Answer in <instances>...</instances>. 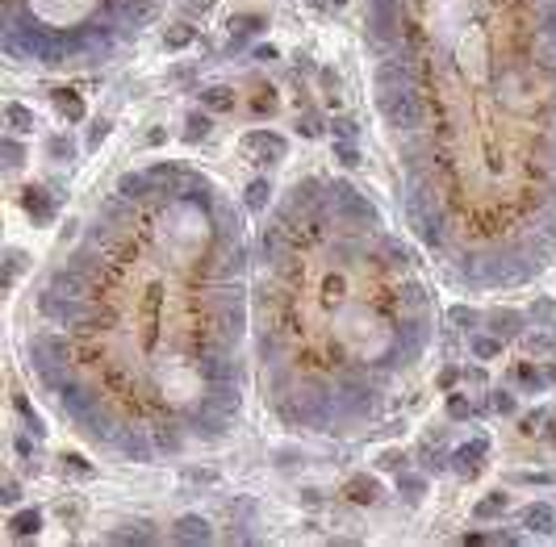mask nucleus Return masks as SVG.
Here are the masks:
<instances>
[{
    "mask_svg": "<svg viewBox=\"0 0 556 547\" xmlns=\"http://www.w3.org/2000/svg\"><path fill=\"white\" fill-rule=\"evenodd\" d=\"M46 159L71 163V159H76V138H71V134H50V138H46Z\"/></svg>",
    "mask_w": 556,
    "mask_h": 547,
    "instance_id": "21",
    "label": "nucleus"
},
{
    "mask_svg": "<svg viewBox=\"0 0 556 547\" xmlns=\"http://www.w3.org/2000/svg\"><path fill=\"white\" fill-rule=\"evenodd\" d=\"M243 150H256L260 159L280 163V159H289V138L276 134V130H247L243 134Z\"/></svg>",
    "mask_w": 556,
    "mask_h": 547,
    "instance_id": "6",
    "label": "nucleus"
},
{
    "mask_svg": "<svg viewBox=\"0 0 556 547\" xmlns=\"http://www.w3.org/2000/svg\"><path fill=\"white\" fill-rule=\"evenodd\" d=\"M527 317H535V326H540L544 317H548V322H556V301H548V297H544V301H535Z\"/></svg>",
    "mask_w": 556,
    "mask_h": 547,
    "instance_id": "36",
    "label": "nucleus"
},
{
    "mask_svg": "<svg viewBox=\"0 0 556 547\" xmlns=\"http://www.w3.org/2000/svg\"><path fill=\"white\" fill-rule=\"evenodd\" d=\"M109 134H113V122L109 118H96L92 130H88V150H100V142H105Z\"/></svg>",
    "mask_w": 556,
    "mask_h": 547,
    "instance_id": "32",
    "label": "nucleus"
},
{
    "mask_svg": "<svg viewBox=\"0 0 556 547\" xmlns=\"http://www.w3.org/2000/svg\"><path fill=\"white\" fill-rule=\"evenodd\" d=\"M493 410L511 418V414H519V397H515L511 389H498V393H493Z\"/></svg>",
    "mask_w": 556,
    "mask_h": 547,
    "instance_id": "34",
    "label": "nucleus"
},
{
    "mask_svg": "<svg viewBox=\"0 0 556 547\" xmlns=\"http://www.w3.org/2000/svg\"><path fill=\"white\" fill-rule=\"evenodd\" d=\"M372 104L401 222L447 284L556 267V0H368Z\"/></svg>",
    "mask_w": 556,
    "mask_h": 547,
    "instance_id": "2",
    "label": "nucleus"
},
{
    "mask_svg": "<svg viewBox=\"0 0 556 547\" xmlns=\"http://www.w3.org/2000/svg\"><path fill=\"white\" fill-rule=\"evenodd\" d=\"M515 385L527 389V393H544V389H548V372L535 368L531 359H519V364H515Z\"/></svg>",
    "mask_w": 556,
    "mask_h": 547,
    "instance_id": "15",
    "label": "nucleus"
},
{
    "mask_svg": "<svg viewBox=\"0 0 556 547\" xmlns=\"http://www.w3.org/2000/svg\"><path fill=\"white\" fill-rule=\"evenodd\" d=\"M540 422H544V410H531V414H523V418H519V430H523V434H535V426H540Z\"/></svg>",
    "mask_w": 556,
    "mask_h": 547,
    "instance_id": "41",
    "label": "nucleus"
},
{
    "mask_svg": "<svg viewBox=\"0 0 556 547\" xmlns=\"http://www.w3.org/2000/svg\"><path fill=\"white\" fill-rule=\"evenodd\" d=\"M310 5H314V9H343L347 0H310Z\"/></svg>",
    "mask_w": 556,
    "mask_h": 547,
    "instance_id": "48",
    "label": "nucleus"
},
{
    "mask_svg": "<svg viewBox=\"0 0 556 547\" xmlns=\"http://www.w3.org/2000/svg\"><path fill=\"white\" fill-rule=\"evenodd\" d=\"M5 134H34L38 130V113H34V109H25L21 100H9L5 104Z\"/></svg>",
    "mask_w": 556,
    "mask_h": 547,
    "instance_id": "13",
    "label": "nucleus"
},
{
    "mask_svg": "<svg viewBox=\"0 0 556 547\" xmlns=\"http://www.w3.org/2000/svg\"><path fill=\"white\" fill-rule=\"evenodd\" d=\"M0 502H5V506H17V502H21V484H17L13 476L5 480V489H0Z\"/></svg>",
    "mask_w": 556,
    "mask_h": 547,
    "instance_id": "38",
    "label": "nucleus"
},
{
    "mask_svg": "<svg viewBox=\"0 0 556 547\" xmlns=\"http://www.w3.org/2000/svg\"><path fill=\"white\" fill-rule=\"evenodd\" d=\"M485 456H489V439H485V434H477L473 443H465V447L452 451V472L465 476V480H473V476H481Z\"/></svg>",
    "mask_w": 556,
    "mask_h": 547,
    "instance_id": "5",
    "label": "nucleus"
},
{
    "mask_svg": "<svg viewBox=\"0 0 556 547\" xmlns=\"http://www.w3.org/2000/svg\"><path fill=\"white\" fill-rule=\"evenodd\" d=\"M21 163H25V146H21V138H17V134H5V172H9V176H17V172H21Z\"/></svg>",
    "mask_w": 556,
    "mask_h": 547,
    "instance_id": "23",
    "label": "nucleus"
},
{
    "mask_svg": "<svg viewBox=\"0 0 556 547\" xmlns=\"http://www.w3.org/2000/svg\"><path fill=\"white\" fill-rule=\"evenodd\" d=\"M21 209L30 213L34 226H50V222H55V213H59L55 197H50L42 184H25V188H21Z\"/></svg>",
    "mask_w": 556,
    "mask_h": 547,
    "instance_id": "7",
    "label": "nucleus"
},
{
    "mask_svg": "<svg viewBox=\"0 0 556 547\" xmlns=\"http://www.w3.org/2000/svg\"><path fill=\"white\" fill-rule=\"evenodd\" d=\"M256 234L180 159L122 172L30 289L25 368L113 464L222 447L243 426Z\"/></svg>",
    "mask_w": 556,
    "mask_h": 547,
    "instance_id": "1",
    "label": "nucleus"
},
{
    "mask_svg": "<svg viewBox=\"0 0 556 547\" xmlns=\"http://www.w3.org/2000/svg\"><path fill=\"white\" fill-rule=\"evenodd\" d=\"M502 347H507V343H502L498 335H481V331H473V335H469V355H473V359H481V364L502 359Z\"/></svg>",
    "mask_w": 556,
    "mask_h": 547,
    "instance_id": "16",
    "label": "nucleus"
},
{
    "mask_svg": "<svg viewBox=\"0 0 556 547\" xmlns=\"http://www.w3.org/2000/svg\"><path fill=\"white\" fill-rule=\"evenodd\" d=\"M544 439H548V443H552V447H556V418H552V422H548V426H544Z\"/></svg>",
    "mask_w": 556,
    "mask_h": 547,
    "instance_id": "49",
    "label": "nucleus"
},
{
    "mask_svg": "<svg viewBox=\"0 0 556 547\" xmlns=\"http://www.w3.org/2000/svg\"><path fill=\"white\" fill-rule=\"evenodd\" d=\"M335 163H339V168H360V150H356V142L335 138Z\"/></svg>",
    "mask_w": 556,
    "mask_h": 547,
    "instance_id": "29",
    "label": "nucleus"
},
{
    "mask_svg": "<svg viewBox=\"0 0 556 547\" xmlns=\"http://www.w3.org/2000/svg\"><path fill=\"white\" fill-rule=\"evenodd\" d=\"M439 301L414 247L343 176H297L264 213L251 347L272 418L356 439L401 405L435 343Z\"/></svg>",
    "mask_w": 556,
    "mask_h": 547,
    "instance_id": "3",
    "label": "nucleus"
},
{
    "mask_svg": "<svg viewBox=\"0 0 556 547\" xmlns=\"http://www.w3.org/2000/svg\"><path fill=\"white\" fill-rule=\"evenodd\" d=\"M460 380H469V385H485V368H465Z\"/></svg>",
    "mask_w": 556,
    "mask_h": 547,
    "instance_id": "45",
    "label": "nucleus"
},
{
    "mask_svg": "<svg viewBox=\"0 0 556 547\" xmlns=\"http://www.w3.org/2000/svg\"><path fill=\"white\" fill-rule=\"evenodd\" d=\"M13 447H17V456H21V460H30V456H34V443L25 439V434H21V439H13Z\"/></svg>",
    "mask_w": 556,
    "mask_h": 547,
    "instance_id": "46",
    "label": "nucleus"
},
{
    "mask_svg": "<svg viewBox=\"0 0 556 547\" xmlns=\"http://www.w3.org/2000/svg\"><path fill=\"white\" fill-rule=\"evenodd\" d=\"M397 493H406L410 502H419V498L427 493V480H423V476H414V472H406V468H401V472H397Z\"/></svg>",
    "mask_w": 556,
    "mask_h": 547,
    "instance_id": "25",
    "label": "nucleus"
},
{
    "mask_svg": "<svg viewBox=\"0 0 556 547\" xmlns=\"http://www.w3.org/2000/svg\"><path fill=\"white\" fill-rule=\"evenodd\" d=\"M515 480H519V484H556L552 472H519Z\"/></svg>",
    "mask_w": 556,
    "mask_h": 547,
    "instance_id": "40",
    "label": "nucleus"
},
{
    "mask_svg": "<svg viewBox=\"0 0 556 547\" xmlns=\"http://www.w3.org/2000/svg\"><path fill=\"white\" fill-rule=\"evenodd\" d=\"M251 59H256V63H272V59H280V50L268 42V46H256V50H251Z\"/></svg>",
    "mask_w": 556,
    "mask_h": 547,
    "instance_id": "43",
    "label": "nucleus"
},
{
    "mask_svg": "<svg viewBox=\"0 0 556 547\" xmlns=\"http://www.w3.org/2000/svg\"><path fill=\"white\" fill-rule=\"evenodd\" d=\"M331 130H335V138H343V142H351V138L360 134V126L351 122V118H335V122H331Z\"/></svg>",
    "mask_w": 556,
    "mask_h": 547,
    "instance_id": "35",
    "label": "nucleus"
},
{
    "mask_svg": "<svg viewBox=\"0 0 556 547\" xmlns=\"http://www.w3.org/2000/svg\"><path fill=\"white\" fill-rule=\"evenodd\" d=\"M234 104H238V96H234V88H226V84L201 88V109H210V113H234Z\"/></svg>",
    "mask_w": 556,
    "mask_h": 547,
    "instance_id": "14",
    "label": "nucleus"
},
{
    "mask_svg": "<svg viewBox=\"0 0 556 547\" xmlns=\"http://www.w3.org/2000/svg\"><path fill=\"white\" fill-rule=\"evenodd\" d=\"M272 180L268 176H256V180H251L247 188H243V209L251 213V217H264L268 209H272Z\"/></svg>",
    "mask_w": 556,
    "mask_h": 547,
    "instance_id": "9",
    "label": "nucleus"
},
{
    "mask_svg": "<svg viewBox=\"0 0 556 547\" xmlns=\"http://www.w3.org/2000/svg\"><path fill=\"white\" fill-rule=\"evenodd\" d=\"M523 526H527L531 535H535V531H540V535H552V531H556V514H552V506H548V502L527 506V510H523Z\"/></svg>",
    "mask_w": 556,
    "mask_h": 547,
    "instance_id": "17",
    "label": "nucleus"
},
{
    "mask_svg": "<svg viewBox=\"0 0 556 547\" xmlns=\"http://www.w3.org/2000/svg\"><path fill=\"white\" fill-rule=\"evenodd\" d=\"M473 414H477V405H473L465 393H447V418H452V422H469Z\"/></svg>",
    "mask_w": 556,
    "mask_h": 547,
    "instance_id": "26",
    "label": "nucleus"
},
{
    "mask_svg": "<svg viewBox=\"0 0 556 547\" xmlns=\"http://www.w3.org/2000/svg\"><path fill=\"white\" fill-rule=\"evenodd\" d=\"M164 138H168V130H159V126H155V130H151V134H146V146H159Z\"/></svg>",
    "mask_w": 556,
    "mask_h": 547,
    "instance_id": "47",
    "label": "nucleus"
},
{
    "mask_svg": "<svg viewBox=\"0 0 556 547\" xmlns=\"http://www.w3.org/2000/svg\"><path fill=\"white\" fill-rule=\"evenodd\" d=\"M210 9H214V0H184V17H197V13L205 17Z\"/></svg>",
    "mask_w": 556,
    "mask_h": 547,
    "instance_id": "42",
    "label": "nucleus"
},
{
    "mask_svg": "<svg viewBox=\"0 0 556 547\" xmlns=\"http://www.w3.org/2000/svg\"><path fill=\"white\" fill-rule=\"evenodd\" d=\"M188 130H184V142L188 146H197L201 138H210V130H214V122H210V113H188V122H184Z\"/></svg>",
    "mask_w": 556,
    "mask_h": 547,
    "instance_id": "22",
    "label": "nucleus"
},
{
    "mask_svg": "<svg viewBox=\"0 0 556 547\" xmlns=\"http://www.w3.org/2000/svg\"><path fill=\"white\" fill-rule=\"evenodd\" d=\"M50 100H55L59 118H63L67 126H80V122L88 118V109H84V100H80V92H76V88H55V92H50Z\"/></svg>",
    "mask_w": 556,
    "mask_h": 547,
    "instance_id": "12",
    "label": "nucleus"
},
{
    "mask_svg": "<svg viewBox=\"0 0 556 547\" xmlns=\"http://www.w3.org/2000/svg\"><path fill=\"white\" fill-rule=\"evenodd\" d=\"M456 326H465V331H481L477 322H485V313H477V309H469V305H452V313H447Z\"/></svg>",
    "mask_w": 556,
    "mask_h": 547,
    "instance_id": "28",
    "label": "nucleus"
},
{
    "mask_svg": "<svg viewBox=\"0 0 556 547\" xmlns=\"http://www.w3.org/2000/svg\"><path fill=\"white\" fill-rule=\"evenodd\" d=\"M456 380H460V372H456V368H443V372H439V389H443V393H452V385H456Z\"/></svg>",
    "mask_w": 556,
    "mask_h": 547,
    "instance_id": "44",
    "label": "nucleus"
},
{
    "mask_svg": "<svg viewBox=\"0 0 556 547\" xmlns=\"http://www.w3.org/2000/svg\"><path fill=\"white\" fill-rule=\"evenodd\" d=\"M527 351H531V355H552V351H556V343H552V339H544V335H535V339H527Z\"/></svg>",
    "mask_w": 556,
    "mask_h": 547,
    "instance_id": "39",
    "label": "nucleus"
},
{
    "mask_svg": "<svg viewBox=\"0 0 556 547\" xmlns=\"http://www.w3.org/2000/svg\"><path fill=\"white\" fill-rule=\"evenodd\" d=\"M38 531H42V510H17L9 518V535L13 539H34Z\"/></svg>",
    "mask_w": 556,
    "mask_h": 547,
    "instance_id": "20",
    "label": "nucleus"
},
{
    "mask_svg": "<svg viewBox=\"0 0 556 547\" xmlns=\"http://www.w3.org/2000/svg\"><path fill=\"white\" fill-rule=\"evenodd\" d=\"M59 460H63V472H76V476H84V480L96 476V468H92L84 456H76V451H67V456H59Z\"/></svg>",
    "mask_w": 556,
    "mask_h": 547,
    "instance_id": "33",
    "label": "nucleus"
},
{
    "mask_svg": "<svg viewBox=\"0 0 556 547\" xmlns=\"http://www.w3.org/2000/svg\"><path fill=\"white\" fill-rule=\"evenodd\" d=\"M485 331L498 335L502 343H515L527 331V313H519V309H489L485 313Z\"/></svg>",
    "mask_w": 556,
    "mask_h": 547,
    "instance_id": "8",
    "label": "nucleus"
},
{
    "mask_svg": "<svg viewBox=\"0 0 556 547\" xmlns=\"http://www.w3.org/2000/svg\"><path fill=\"white\" fill-rule=\"evenodd\" d=\"M343 493L356 502V506H377V502H381V480L368 476V472H356V476L343 484Z\"/></svg>",
    "mask_w": 556,
    "mask_h": 547,
    "instance_id": "11",
    "label": "nucleus"
},
{
    "mask_svg": "<svg viewBox=\"0 0 556 547\" xmlns=\"http://www.w3.org/2000/svg\"><path fill=\"white\" fill-rule=\"evenodd\" d=\"M544 372H548V385H556V364H548Z\"/></svg>",
    "mask_w": 556,
    "mask_h": 547,
    "instance_id": "50",
    "label": "nucleus"
},
{
    "mask_svg": "<svg viewBox=\"0 0 556 547\" xmlns=\"http://www.w3.org/2000/svg\"><path fill=\"white\" fill-rule=\"evenodd\" d=\"M276 104H280V96H276V88H260V96L256 100H251V109H256V118H272L276 113Z\"/></svg>",
    "mask_w": 556,
    "mask_h": 547,
    "instance_id": "31",
    "label": "nucleus"
},
{
    "mask_svg": "<svg viewBox=\"0 0 556 547\" xmlns=\"http://www.w3.org/2000/svg\"><path fill=\"white\" fill-rule=\"evenodd\" d=\"M168 0H0V46L13 63L92 67L122 54Z\"/></svg>",
    "mask_w": 556,
    "mask_h": 547,
    "instance_id": "4",
    "label": "nucleus"
},
{
    "mask_svg": "<svg viewBox=\"0 0 556 547\" xmlns=\"http://www.w3.org/2000/svg\"><path fill=\"white\" fill-rule=\"evenodd\" d=\"M13 410H17V414L25 418V426L34 430V439H46V426H42V418H38V414L30 410V401H25V393H13Z\"/></svg>",
    "mask_w": 556,
    "mask_h": 547,
    "instance_id": "24",
    "label": "nucleus"
},
{
    "mask_svg": "<svg viewBox=\"0 0 556 547\" xmlns=\"http://www.w3.org/2000/svg\"><path fill=\"white\" fill-rule=\"evenodd\" d=\"M192 42H197V30H192L188 17L164 30V50H168V54H176V50H184V46H192Z\"/></svg>",
    "mask_w": 556,
    "mask_h": 547,
    "instance_id": "19",
    "label": "nucleus"
},
{
    "mask_svg": "<svg viewBox=\"0 0 556 547\" xmlns=\"http://www.w3.org/2000/svg\"><path fill=\"white\" fill-rule=\"evenodd\" d=\"M5 267H9V271H5V289H13L17 276H21V267H25V251L9 247V251H5Z\"/></svg>",
    "mask_w": 556,
    "mask_h": 547,
    "instance_id": "27",
    "label": "nucleus"
},
{
    "mask_svg": "<svg viewBox=\"0 0 556 547\" xmlns=\"http://www.w3.org/2000/svg\"><path fill=\"white\" fill-rule=\"evenodd\" d=\"M172 539L176 543H210L214 539V526H210V518H201V514H184V518H176Z\"/></svg>",
    "mask_w": 556,
    "mask_h": 547,
    "instance_id": "10",
    "label": "nucleus"
},
{
    "mask_svg": "<svg viewBox=\"0 0 556 547\" xmlns=\"http://www.w3.org/2000/svg\"><path fill=\"white\" fill-rule=\"evenodd\" d=\"M511 506V493H502V489H493V493H485L477 506H473V518L477 522H489V518H502Z\"/></svg>",
    "mask_w": 556,
    "mask_h": 547,
    "instance_id": "18",
    "label": "nucleus"
},
{
    "mask_svg": "<svg viewBox=\"0 0 556 547\" xmlns=\"http://www.w3.org/2000/svg\"><path fill=\"white\" fill-rule=\"evenodd\" d=\"M297 134L301 138H322V118L314 113V109H306V113L297 118Z\"/></svg>",
    "mask_w": 556,
    "mask_h": 547,
    "instance_id": "30",
    "label": "nucleus"
},
{
    "mask_svg": "<svg viewBox=\"0 0 556 547\" xmlns=\"http://www.w3.org/2000/svg\"><path fill=\"white\" fill-rule=\"evenodd\" d=\"M381 468H389V472H401V468H406V451H397V447H389V451L381 456Z\"/></svg>",
    "mask_w": 556,
    "mask_h": 547,
    "instance_id": "37",
    "label": "nucleus"
}]
</instances>
